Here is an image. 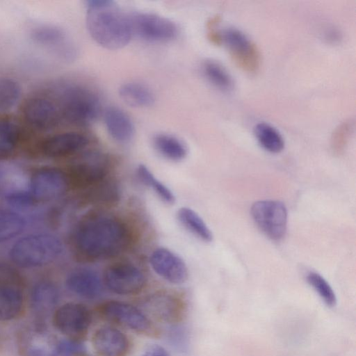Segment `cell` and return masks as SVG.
<instances>
[{
    "mask_svg": "<svg viewBox=\"0 0 356 356\" xmlns=\"http://www.w3.org/2000/svg\"><path fill=\"white\" fill-rule=\"evenodd\" d=\"M59 293L51 282L42 281L36 284L31 291V306L38 317H47L58 303Z\"/></svg>",
    "mask_w": 356,
    "mask_h": 356,
    "instance_id": "obj_20",
    "label": "cell"
},
{
    "mask_svg": "<svg viewBox=\"0 0 356 356\" xmlns=\"http://www.w3.org/2000/svg\"><path fill=\"white\" fill-rule=\"evenodd\" d=\"M105 320L126 327L139 334L155 337L157 330L152 321L140 309L123 302L111 300L99 307Z\"/></svg>",
    "mask_w": 356,
    "mask_h": 356,
    "instance_id": "obj_5",
    "label": "cell"
},
{
    "mask_svg": "<svg viewBox=\"0 0 356 356\" xmlns=\"http://www.w3.org/2000/svg\"><path fill=\"white\" fill-rule=\"evenodd\" d=\"M153 270L167 282L181 284L188 278V268L183 259L171 250L158 248L149 257Z\"/></svg>",
    "mask_w": 356,
    "mask_h": 356,
    "instance_id": "obj_14",
    "label": "cell"
},
{
    "mask_svg": "<svg viewBox=\"0 0 356 356\" xmlns=\"http://www.w3.org/2000/svg\"><path fill=\"white\" fill-rule=\"evenodd\" d=\"M251 216L261 232L274 241L283 238L286 232L287 210L280 201L265 200L254 202Z\"/></svg>",
    "mask_w": 356,
    "mask_h": 356,
    "instance_id": "obj_7",
    "label": "cell"
},
{
    "mask_svg": "<svg viewBox=\"0 0 356 356\" xmlns=\"http://www.w3.org/2000/svg\"><path fill=\"white\" fill-rule=\"evenodd\" d=\"M308 284L318 294L323 301L329 307L337 304L336 294L327 280L316 272H309L306 277Z\"/></svg>",
    "mask_w": 356,
    "mask_h": 356,
    "instance_id": "obj_33",
    "label": "cell"
},
{
    "mask_svg": "<svg viewBox=\"0 0 356 356\" xmlns=\"http://www.w3.org/2000/svg\"><path fill=\"white\" fill-rule=\"evenodd\" d=\"M109 169V159L99 152L85 153L81 160L65 172L70 187L87 188L106 179Z\"/></svg>",
    "mask_w": 356,
    "mask_h": 356,
    "instance_id": "obj_6",
    "label": "cell"
},
{
    "mask_svg": "<svg viewBox=\"0 0 356 356\" xmlns=\"http://www.w3.org/2000/svg\"><path fill=\"white\" fill-rule=\"evenodd\" d=\"M7 200L17 208H29L37 203L29 191L13 192L7 196Z\"/></svg>",
    "mask_w": 356,
    "mask_h": 356,
    "instance_id": "obj_36",
    "label": "cell"
},
{
    "mask_svg": "<svg viewBox=\"0 0 356 356\" xmlns=\"http://www.w3.org/2000/svg\"><path fill=\"white\" fill-rule=\"evenodd\" d=\"M84 352L85 347L81 341L66 339L58 342L49 356H75Z\"/></svg>",
    "mask_w": 356,
    "mask_h": 356,
    "instance_id": "obj_34",
    "label": "cell"
},
{
    "mask_svg": "<svg viewBox=\"0 0 356 356\" xmlns=\"http://www.w3.org/2000/svg\"><path fill=\"white\" fill-rule=\"evenodd\" d=\"M134 33L154 42H168L176 38L178 30L168 18L149 13H136L130 15Z\"/></svg>",
    "mask_w": 356,
    "mask_h": 356,
    "instance_id": "obj_12",
    "label": "cell"
},
{
    "mask_svg": "<svg viewBox=\"0 0 356 356\" xmlns=\"http://www.w3.org/2000/svg\"><path fill=\"white\" fill-rule=\"evenodd\" d=\"M33 39L38 43L56 49L63 56L72 54L66 42V35L60 28L51 25L35 27L31 33Z\"/></svg>",
    "mask_w": 356,
    "mask_h": 356,
    "instance_id": "obj_21",
    "label": "cell"
},
{
    "mask_svg": "<svg viewBox=\"0 0 356 356\" xmlns=\"http://www.w3.org/2000/svg\"><path fill=\"white\" fill-rule=\"evenodd\" d=\"M60 115L71 124L88 126L102 111L99 94L91 87L76 82L59 83L55 88Z\"/></svg>",
    "mask_w": 356,
    "mask_h": 356,
    "instance_id": "obj_3",
    "label": "cell"
},
{
    "mask_svg": "<svg viewBox=\"0 0 356 356\" xmlns=\"http://www.w3.org/2000/svg\"><path fill=\"white\" fill-rule=\"evenodd\" d=\"M88 199L99 203H111L118 200L120 191L118 184L113 180L104 179L96 185L88 188Z\"/></svg>",
    "mask_w": 356,
    "mask_h": 356,
    "instance_id": "obj_31",
    "label": "cell"
},
{
    "mask_svg": "<svg viewBox=\"0 0 356 356\" xmlns=\"http://www.w3.org/2000/svg\"><path fill=\"white\" fill-rule=\"evenodd\" d=\"M140 307L145 314L169 324L181 322L186 311L183 300L167 291H158L146 296L142 300Z\"/></svg>",
    "mask_w": 356,
    "mask_h": 356,
    "instance_id": "obj_10",
    "label": "cell"
},
{
    "mask_svg": "<svg viewBox=\"0 0 356 356\" xmlns=\"http://www.w3.org/2000/svg\"><path fill=\"white\" fill-rule=\"evenodd\" d=\"M20 137L18 123L9 118H0V160L11 156L15 150Z\"/></svg>",
    "mask_w": 356,
    "mask_h": 356,
    "instance_id": "obj_26",
    "label": "cell"
},
{
    "mask_svg": "<svg viewBox=\"0 0 356 356\" xmlns=\"http://www.w3.org/2000/svg\"><path fill=\"white\" fill-rule=\"evenodd\" d=\"M140 356H170L168 351L161 346L153 345L149 346Z\"/></svg>",
    "mask_w": 356,
    "mask_h": 356,
    "instance_id": "obj_38",
    "label": "cell"
},
{
    "mask_svg": "<svg viewBox=\"0 0 356 356\" xmlns=\"http://www.w3.org/2000/svg\"><path fill=\"white\" fill-rule=\"evenodd\" d=\"M179 222L194 236L209 243L213 240V234L202 218L192 209L181 207L177 213Z\"/></svg>",
    "mask_w": 356,
    "mask_h": 356,
    "instance_id": "obj_25",
    "label": "cell"
},
{
    "mask_svg": "<svg viewBox=\"0 0 356 356\" xmlns=\"http://www.w3.org/2000/svg\"><path fill=\"white\" fill-rule=\"evenodd\" d=\"M92 316L83 304L69 302L56 309L52 316L54 327L68 339L81 341L88 332Z\"/></svg>",
    "mask_w": 356,
    "mask_h": 356,
    "instance_id": "obj_8",
    "label": "cell"
},
{
    "mask_svg": "<svg viewBox=\"0 0 356 356\" xmlns=\"http://www.w3.org/2000/svg\"><path fill=\"white\" fill-rule=\"evenodd\" d=\"M75 356H88V355H86L84 353H83L78 354Z\"/></svg>",
    "mask_w": 356,
    "mask_h": 356,
    "instance_id": "obj_40",
    "label": "cell"
},
{
    "mask_svg": "<svg viewBox=\"0 0 356 356\" xmlns=\"http://www.w3.org/2000/svg\"><path fill=\"white\" fill-rule=\"evenodd\" d=\"M104 122L108 134L117 143H127L133 138L135 133L134 122L122 108L107 107L104 112Z\"/></svg>",
    "mask_w": 356,
    "mask_h": 356,
    "instance_id": "obj_19",
    "label": "cell"
},
{
    "mask_svg": "<svg viewBox=\"0 0 356 356\" xmlns=\"http://www.w3.org/2000/svg\"><path fill=\"white\" fill-rule=\"evenodd\" d=\"M131 234L121 220L97 214L83 219L73 236L76 251L83 257L102 259L115 257L128 247Z\"/></svg>",
    "mask_w": 356,
    "mask_h": 356,
    "instance_id": "obj_1",
    "label": "cell"
},
{
    "mask_svg": "<svg viewBox=\"0 0 356 356\" xmlns=\"http://www.w3.org/2000/svg\"><path fill=\"white\" fill-rule=\"evenodd\" d=\"M24 218L15 211L0 209V242L8 241L22 233Z\"/></svg>",
    "mask_w": 356,
    "mask_h": 356,
    "instance_id": "obj_29",
    "label": "cell"
},
{
    "mask_svg": "<svg viewBox=\"0 0 356 356\" xmlns=\"http://www.w3.org/2000/svg\"><path fill=\"white\" fill-rule=\"evenodd\" d=\"M217 34L218 40L227 47L240 65L249 70L257 67L258 52L244 33L236 28L227 27Z\"/></svg>",
    "mask_w": 356,
    "mask_h": 356,
    "instance_id": "obj_13",
    "label": "cell"
},
{
    "mask_svg": "<svg viewBox=\"0 0 356 356\" xmlns=\"http://www.w3.org/2000/svg\"><path fill=\"white\" fill-rule=\"evenodd\" d=\"M86 26L89 34L100 46L118 49L126 46L134 34L130 15L110 0L86 2Z\"/></svg>",
    "mask_w": 356,
    "mask_h": 356,
    "instance_id": "obj_2",
    "label": "cell"
},
{
    "mask_svg": "<svg viewBox=\"0 0 356 356\" xmlns=\"http://www.w3.org/2000/svg\"><path fill=\"white\" fill-rule=\"evenodd\" d=\"M254 134L261 147L270 153H279L284 147L282 136L268 123H257L254 127Z\"/></svg>",
    "mask_w": 356,
    "mask_h": 356,
    "instance_id": "obj_27",
    "label": "cell"
},
{
    "mask_svg": "<svg viewBox=\"0 0 356 356\" xmlns=\"http://www.w3.org/2000/svg\"><path fill=\"white\" fill-rule=\"evenodd\" d=\"M153 145L157 152L172 161H180L187 155V147L178 138L168 134H158L153 138Z\"/></svg>",
    "mask_w": 356,
    "mask_h": 356,
    "instance_id": "obj_23",
    "label": "cell"
},
{
    "mask_svg": "<svg viewBox=\"0 0 356 356\" xmlns=\"http://www.w3.org/2000/svg\"><path fill=\"white\" fill-rule=\"evenodd\" d=\"M202 72L207 79L216 88L229 92L234 88V81L227 70L218 62L207 60L202 65Z\"/></svg>",
    "mask_w": 356,
    "mask_h": 356,
    "instance_id": "obj_28",
    "label": "cell"
},
{
    "mask_svg": "<svg viewBox=\"0 0 356 356\" xmlns=\"http://www.w3.org/2000/svg\"><path fill=\"white\" fill-rule=\"evenodd\" d=\"M22 113L31 126L40 130L54 127L60 116L56 104L44 97L28 99L23 106Z\"/></svg>",
    "mask_w": 356,
    "mask_h": 356,
    "instance_id": "obj_15",
    "label": "cell"
},
{
    "mask_svg": "<svg viewBox=\"0 0 356 356\" xmlns=\"http://www.w3.org/2000/svg\"><path fill=\"white\" fill-rule=\"evenodd\" d=\"M23 305L20 287L0 286V321H9L16 317Z\"/></svg>",
    "mask_w": 356,
    "mask_h": 356,
    "instance_id": "obj_24",
    "label": "cell"
},
{
    "mask_svg": "<svg viewBox=\"0 0 356 356\" xmlns=\"http://www.w3.org/2000/svg\"><path fill=\"white\" fill-rule=\"evenodd\" d=\"M22 279L17 269L10 264L0 262V286H22Z\"/></svg>",
    "mask_w": 356,
    "mask_h": 356,
    "instance_id": "obj_35",
    "label": "cell"
},
{
    "mask_svg": "<svg viewBox=\"0 0 356 356\" xmlns=\"http://www.w3.org/2000/svg\"><path fill=\"white\" fill-rule=\"evenodd\" d=\"M21 87L13 79L0 78V111L10 109L19 100L21 96Z\"/></svg>",
    "mask_w": 356,
    "mask_h": 356,
    "instance_id": "obj_32",
    "label": "cell"
},
{
    "mask_svg": "<svg viewBox=\"0 0 356 356\" xmlns=\"http://www.w3.org/2000/svg\"><path fill=\"white\" fill-rule=\"evenodd\" d=\"M121 99L128 105L136 108H147L152 106L155 97L152 90L144 83L129 81L119 88Z\"/></svg>",
    "mask_w": 356,
    "mask_h": 356,
    "instance_id": "obj_22",
    "label": "cell"
},
{
    "mask_svg": "<svg viewBox=\"0 0 356 356\" xmlns=\"http://www.w3.org/2000/svg\"><path fill=\"white\" fill-rule=\"evenodd\" d=\"M70 188L65 172L45 167L36 170L30 183L29 191L35 202H48L63 195Z\"/></svg>",
    "mask_w": 356,
    "mask_h": 356,
    "instance_id": "obj_9",
    "label": "cell"
},
{
    "mask_svg": "<svg viewBox=\"0 0 356 356\" xmlns=\"http://www.w3.org/2000/svg\"><path fill=\"white\" fill-rule=\"evenodd\" d=\"M29 356H47L44 350L39 348H33L30 350Z\"/></svg>",
    "mask_w": 356,
    "mask_h": 356,
    "instance_id": "obj_39",
    "label": "cell"
},
{
    "mask_svg": "<svg viewBox=\"0 0 356 356\" xmlns=\"http://www.w3.org/2000/svg\"><path fill=\"white\" fill-rule=\"evenodd\" d=\"M92 344L99 356H127L130 347L127 337L111 327L97 330L92 336Z\"/></svg>",
    "mask_w": 356,
    "mask_h": 356,
    "instance_id": "obj_17",
    "label": "cell"
},
{
    "mask_svg": "<svg viewBox=\"0 0 356 356\" xmlns=\"http://www.w3.org/2000/svg\"><path fill=\"white\" fill-rule=\"evenodd\" d=\"M103 282L112 292L120 295L135 294L146 284V277L140 268L131 264L120 263L106 268Z\"/></svg>",
    "mask_w": 356,
    "mask_h": 356,
    "instance_id": "obj_11",
    "label": "cell"
},
{
    "mask_svg": "<svg viewBox=\"0 0 356 356\" xmlns=\"http://www.w3.org/2000/svg\"><path fill=\"white\" fill-rule=\"evenodd\" d=\"M103 280L92 269L82 268L71 272L66 279V286L72 293L87 299L100 296Z\"/></svg>",
    "mask_w": 356,
    "mask_h": 356,
    "instance_id": "obj_18",
    "label": "cell"
},
{
    "mask_svg": "<svg viewBox=\"0 0 356 356\" xmlns=\"http://www.w3.org/2000/svg\"><path fill=\"white\" fill-rule=\"evenodd\" d=\"M136 172L140 181L154 191L163 202L169 204L175 202V197L172 191L158 180L146 165L140 164Z\"/></svg>",
    "mask_w": 356,
    "mask_h": 356,
    "instance_id": "obj_30",
    "label": "cell"
},
{
    "mask_svg": "<svg viewBox=\"0 0 356 356\" xmlns=\"http://www.w3.org/2000/svg\"><path fill=\"white\" fill-rule=\"evenodd\" d=\"M62 250V243L57 237L38 234L18 240L10 250V257L19 267L35 268L51 263Z\"/></svg>",
    "mask_w": 356,
    "mask_h": 356,
    "instance_id": "obj_4",
    "label": "cell"
},
{
    "mask_svg": "<svg viewBox=\"0 0 356 356\" xmlns=\"http://www.w3.org/2000/svg\"><path fill=\"white\" fill-rule=\"evenodd\" d=\"M170 343L180 352H186L188 338L186 331L181 327H173L168 333Z\"/></svg>",
    "mask_w": 356,
    "mask_h": 356,
    "instance_id": "obj_37",
    "label": "cell"
},
{
    "mask_svg": "<svg viewBox=\"0 0 356 356\" xmlns=\"http://www.w3.org/2000/svg\"><path fill=\"white\" fill-rule=\"evenodd\" d=\"M89 140L81 133L70 131L58 134L46 138L41 144L42 152L51 158L70 156L84 149Z\"/></svg>",
    "mask_w": 356,
    "mask_h": 356,
    "instance_id": "obj_16",
    "label": "cell"
}]
</instances>
